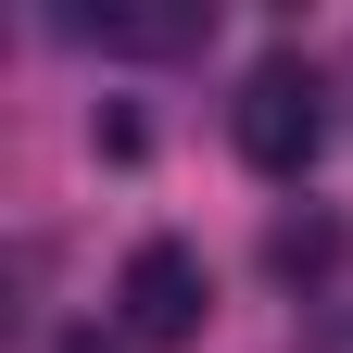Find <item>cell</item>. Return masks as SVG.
Returning <instances> with one entry per match:
<instances>
[{
	"mask_svg": "<svg viewBox=\"0 0 353 353\" xmlns=\"http://www.w3.org/2000/svg\"><path fill=\"white\" fill-rule=\"evenodd\" d=\"M228 139H240L252 176H303V164L328 152V88H316V63H303V51H265V63L240 76Z\"/></svg>",
	"mask_w": 353,
	"mask_h": 353,
	"instance_id": "cell-1",
	"label": "cell"
},
{
	"mask_svg": "<svg viewBox=\"0 0 353 353\" xmlns=\"http://www.w3.org/2000/svg\"><path fill=\"white\" fill-rule=\"evenodd\" d=\"M51 353H101V341H51Z\"/></svg>",
	"mask_w": 353,
	"mask_h": 353,
	"instance_id": "cell-5",
	"label": "cell"
},
{
	"mask_svg": "<svg viewBox=\"0 0 353 353\" xmlns=\"http://www.w3.org/2000/svg\"><path fill=\"white\" fill-rule=\"evenodd\" d=\"M202 316H214V278H202L190 240H139V252H126V278H114V328L139 341V353H190Z\"/></svg>",
	"mask_w": 353,
	"mask_h": 353,
	"instance_id": "cell-2",
	"label": "cell"
},
{
	"mask_svg": "<svg viewBox=\"0 0 353 353\" xmlns=\"http://www.w3.org/2000/svg\"><path fill=\"white\" fill-rule=\"evenodd\" d=\"M341 265V228H278V278H328Z\"/></svg>",
	"mask_w": 353,
	"mask_h": 353,
	"instance_id": "cell-4",
	"label": "cell"
},
{
	"mask_svg": "<svg viewBox=\"0 0 353 353\" xmlns=\"http://www.w3.org/2000/svg\"><path fill=\"white\" fill-rule=\"evenodd\" d=\"M76 38L164 63V51H202V38H214V13H202V0H101V13H76Z\"/></svg>",
	"mask_w": 353,
	"mask_h": 353,
	"instance_id": "cell-3",
	"label": "cell"
}]
</instances>
